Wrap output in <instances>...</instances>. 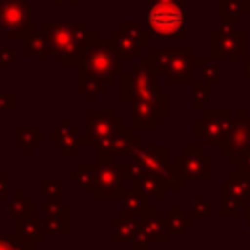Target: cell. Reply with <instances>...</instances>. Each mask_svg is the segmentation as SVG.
<instances>
[{
    "label": "cell",
    "instance_id": "obj_1",
    "mask_svg": "<svg viewBox=\"0 0 250 250\" xmlns=\"http://www.w3.org/2000/svg\"><path fill=\"white\" fill-rule=\"evenodd\" d=\"M148 21L154 33L158 35H176L178 31H182L184 27V10L180 4L174 2H160L156 4L150 14H148Z\"/></svg>",
    "mask_w": 250,
    "mask_h": 250
},
{
    "label": "cell",
    "instance_id": "obj_2",
    "mask_svg": "<svg viewBox=\"0 0 250 250\" xmlns=\"http://www.w3.org/2000/svg\"><path fill=\"white\" fill-rule=\"evenodd\" d=\"M0 250H14V246L8 240H0Z\"/></svg>",
    "mask_w": 250,
    "mask_h": 250
}]
</instances>
